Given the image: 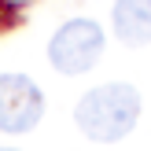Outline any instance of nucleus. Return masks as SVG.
<instances>
[{
  "mask_svg": "<svg viewBox=\"0 0 151 151\" xmlns=\"http://www.w3.org/2000/svg\"><path fill=\"white\" fill-rule=\"evenodd\" d=\"M74 122L88 140H100V144L122 140L140 122V92L125 81L88 88L74 107Z\"/></svg>",
  "mask_w": 151,
  "mask_h": 151,
  "instance_id": "f257e3e1",
  "label": "nucleus"
},
{
  "mask_svg": "<svg viewBox=\"0 0 151 151\" xmlns=\"http://www.w3.org/2000/svg\"><path fill=\"white\" fill-rule=\"evenodd\" d=\"M103 44H107L103 29L92 19H74V22H63L55 29V37L48 44V59L59 74H85L100 63Z\"/></svg>",
  "mask_w": 151,
  "mask_h": 151,
  "instance_id": "f03ea898",
  "label": "nucleus"
},
{
  "mask_svg": "<svg viewBox=\"0 0 151 151\" xmlns=\"http://www.w3.org/2000/svg\"><path fill=\"white\" fill-rule=\"evenodd\" d=\"M44 114V92L26 74H0V133H29Z\"/></svg>",
  "mask_w": 151,
  "mask_h": 151,
  "instance_id": "7ed1b4c3",
  "label": "nucleus"
},
{
  "mask_svg": "<svg viewBox=\"0 0 151 151\" xmlns=\"http://www.w3.org/2000/svg\"><path fill=\"white\" fill-rule=\"evenodd\" d=\"M114 33L125 44L151 41V0H114Z\"/></svg>",
  "mask_w": 151,
  "mask_h": 151,
  "instance_id": "20e7f679",
  "label": "nucleus"
},
{
  "mask_svg": "<svg viewBox=\"0 0 151 151\" xmlns=\"http://www.w3.org/2000/svg\"><path fill=\"white\" fill-rule=\"evenodd\" d=\"M0 151H15V147H0Z\"/></svg>",
  "mask_w": 151,
  "mask_h": 151,
  "instance_id": "39448f33",
  "label": "nucleus"
}]
</instances>
